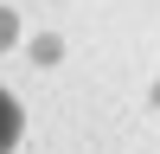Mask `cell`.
<instances>
[{"mask_svg":"<svg viewBox=\"0 0 160 154\" xmlns=\"http://www.w3.org/2000/svg\"><path fill=\"white\" fill-rule=\"evenodd\" d=\"M13 141H19V103H13L7 90H0V154H7Z\"/></svg>","mask_w":160,"mask_h":154,"instance_id":"6da1fadb","label":"cell"},{"mask_svg":"<svg viewBox=\"0 0 160 154\" xmlns=\"http://www.w3.org/2000/svg\"><path fill=\"white\" fill-rule=\"evenodd\" d=\"M13 38H19V13H13V7H0V51H7Z\"/></svg>","mask_w":160,"mask_h":154,"instance_id":"7a4b0ae2","label":"cell"}]
</instances>
